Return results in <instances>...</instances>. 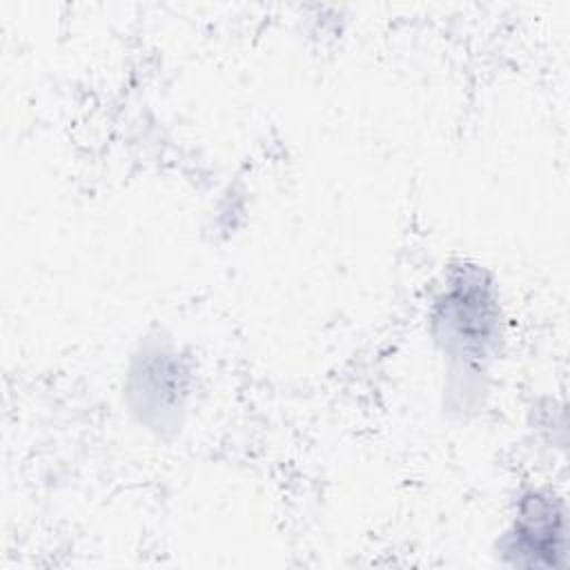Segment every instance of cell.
I'll return each instance as SVG.
<instances>
[{
    "instance_id": "7a4b0ae2",
    "label": "cell",
    "mask_w": 570,
    "mask_h": 570,
    "mask_svg": "<svg viewBox=\"0 0 570 570\" xmlns=\"http://www.w3.org/2000/svg\"><path fill=\"white\" fill-rule=\"evenodd\" d=\"M505 539L508 552H514L517 563L554 566V554L563 552L561 501L543 490L523 494Z\"/></svg>"
},
{
    "instance_id": "6da1fadb",
    "label": "cell",
    "mask_w": 570,
    "mask_h": 570,
    "mask_svg": "<svg viewBox=\"0 0 570 570\" xmlns=\"http://www.w3.org/2000/svg\"><path fill=\"white\" fill-rule=\"evenodd\" d=\"M436 341L450 363L483 374L488 352L499 334V309L476 272L454 278L436 301Z\"/></svg>"
}]
</instances>
